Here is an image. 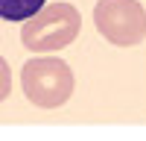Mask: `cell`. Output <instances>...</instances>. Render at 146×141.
Listing matches in <instances>:
<instances>
[{
    "label": "cell",
    "mask_w": 146,
    "mask_h": 141,
    "mask_svg": "<svg viewBox=\"0 0 146 141\" xmlns=\"http://www.w3.org/2000/svg\"><path fill=\"white\" fill-rule=\"evenodd\" d=\"M23 94L38 109H58L73 94V70L58 56H35L21 70Z\"/></svg>",
    "instance_id": "6da1fadb"
},
{
    "label": "cell",
    "mask_w": 146,
    "mask_h": 141,
    "mask_svg": "<svg viewBox=\"0 0 146 141\" xmlns=\"http://www.w3.org/2000/svg\"><path fill=\"white\" fill-rule=\"evenodd\" d=\"M79 30H82L79 9L70 3H53L35 12L29 21H23L21 41L32 53H53L67 47L79 35Z\"/></svg>",
    "instance_id": "7a4b0ae2"
},
{
    "label": "cell",
    "mask_w": 146,
    "mask_h": 141,
    "mask_svg": "<svg viewBox=\"0 0 146 141\" xmlns=\"http://www.w3.org/2000/svg\"><path fill=\"white\" fill-rule=\"evenodd\" d=\"M94 23L117 47H135L146 38V9L137 0H100L94 6Z\"/></svg>",
    "instance_id": "3957f363"
},
{
    "label": "cell",
    "mask_w": 146,
    "mask_h": 141,
    "mask_svg": "<svg viewBox=\"0 0 146 141\" xmlns=\"http://www.w3.org/2000/svg\"><path fill=\"white\" fill-rule=\"evenodd\" d=\"M47 0H0V18L3 21H29L35 12H41Z\"/></svg>",
    "instance_id": "277c9868"
},
{
    "label": "cell",
    "mask_w": 146,
    "mask_h": 141,
    "mask_svg": "<svg viewBox=\"0 0 146 141\" xmlns=\"http://www.w3.org/2000/svg\"><path fill=\"white\" fill-rule=\"evenodd\" d=\"M9 91H12V70H9V62L0 56V103L9 97Z\"/></svg>",
    "instance_id": "5b68a950"
}]
</instances>
